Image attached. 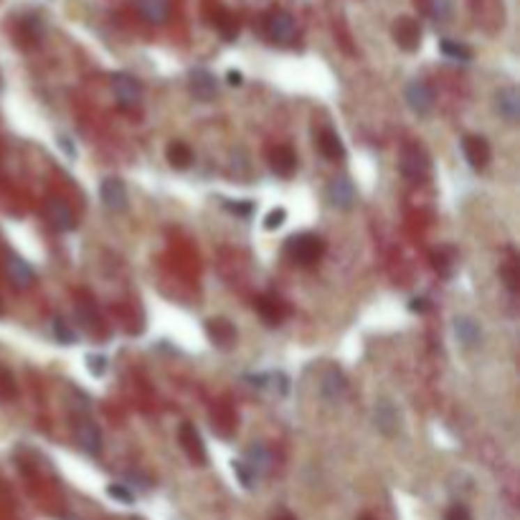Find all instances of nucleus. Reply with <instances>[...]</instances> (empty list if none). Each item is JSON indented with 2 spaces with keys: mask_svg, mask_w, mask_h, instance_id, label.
Masks as SVG:
<instances>
[{
  "mask_svg": "<svg viewBox=\"0 0 520 520\" xmlns=\"http://www.w3.org/2000/svg\"><path fill=\"white\" fill-rule=\"evenodd\" d=\"M59 145H61V148L66 150V155H69V158H74V155H77V150H74V148L69 145V137H59Z\"/></svg>",
  "mask_w": 520,
  "mask_h": 520,
  "instance_id": "obj_38",
  "label": "nucleus"
},
{
  "mask_svg": "<svg viewBox=\"0 0 520 520\" xmlns=\"http://www.w3.org/2000/svg\"><path fill=\"white\" fill-rule=\"evenodd\" d=\"M373 422H376V429H378L381 434L394 436L401 427V416L391 401H378L376 411H373Z\"/></svg>",
  "mask_w": 520,
  "mask_h": 520,
  "instance_id": "obj_12",
  "label": "nucleus"
},
{
  "mask_svg": "<svg viewBox=\"0 0 520 520\" xmlns=\"http://www.w3.org/2000/svg\"><path fill=\"white\" fill-rule=\"evenodd\" d=\"M6 275L18 289H26L33 284V269L18 254H6Z\"/></svg>",
  "mask_w": 520,
  "mask_h": 520,
  "instance_id": "obj_15",
  "label": "nucleus"
},
{
  "mask_svg": "<svg viewBox=\"0 0 520 520\" xmlns=\"http://www.w3.org/2000/svg\"><path fill=\"white\" fill-rule=\"evenodd\" d=\"M427 13L431 15V21L447 23V21H452V15H454V3H452V0H429Z\"/></svg>",
  "mask_w": 520,
  "mask_h": 520,
  "instance_id": "obj_25",
  "label": "nucleus"
},
{
  "mask_svg": "<svg viewBox=\"0 0 520 520\" xmlns=\"http://www.w3.org/2000/svg\"><path fill=\"white\" fill-rule=\"evenodd\" d=\"M284 218H287V211L284 208H275V211H269L267 218H264V229H280L282 224H284Z\"/></svg>",
  "mask_w": 520,
  "mask_h": 520,
  "instance_id": "obj_33",
  "label": "nucleus"
},
{
  "mask_svg": "<svg viewBox=\"0 0 520 520\" xmlns=\"http://www.w3.org/2000/svg\"><path fill=\"white\" fill-rule=\"evenodd\" d=\"M229 84H241V74H239V71H229Z\"/></svg>",
  "mask_w": 520,
  "mask_h": 520,
  "instance_id": "obj_40",
  "label": "nucleus"
},
{
  "mask_svg": "<svg viewBox=\"0 0 520 520\" xmlns=\"http://www.w3.org/2000/svg\"><path fill=\"white\" fill-rule=\"evenodd\" d=\"M137 10L148 23H165L170 15L168 0H137Z\"/></svg>",
  "mask_w": 520,
  "mask_h": 520,
  "instance_id": "obj_21",
  "label": "nucleus"
},
{
  "mask_svg": "<svg viewBox=\"0 0 520 520\" xmlns=\"http://www.w3.org/2000/svg\"><path fill=\"white\" fill-rule=\"evenodd\" d=\"M77 439L86 454H99V452H102V431H99V427L89 419V416L79 419Z\"/></svg>",
  "mask_w": 520,
  "mask_h": 520,
  "instance_id": "obj_14",
  "label": "nucleus"
},
{
  "mask_svg": "<svg viewBox=\"0 0 520 520\" xmlns=\"http://www.w3.org/2000/svg\"><path fill=\"white\" fill-rule=\"evenodd\" d=\"M317 145H320V153H323L325 158H330V160H340L345 155L343 142H340V137H337L332 130H323L320 137H317Z\"/></svg>",
  "mask_w": 520,
  "mask_h": 520,
  "instance_id": "obj_22",
  "label": "nucleus"
},
{
  "mask_svg": "<svg viewBox=\"0 0 520 520\" xmlns=\"http://www.w3.org/2000/svg\"><path fill=\"white\" fill-rule=\"evenodd\" d=\"M252 386L257 388H269L272 394L284 396L289 391V378L282 371H272V373H257V376H249Z\"/></svg>",
  "mask_w": 520,
  "mask_h": 520,
  "instance_id": "obj_19",
  "label": "nucleus"
},
{
  "mask_svg": "<svg viewBox=\"0 0 520 520\" xmlns=\"http://www.w3.org/2000/svg\"><path fill=\"white\" fill-rule=\"evenodd\" d=\"M46 213H49L51 224H54V229H59V231H71L74 229V213H71V208L66 204H63L61 198H51L49 204H46Z\"/></svg>",
  "mask_w": 520,
  "mask_h": 520,
  "instance_id": "obj_18",
  "label": "nucleus"
},
{
  "mask_svg": "<svg viewBox=\"0 0 520 520\" xmlns=\"http://www.w3.org/2000/svg\"><path fill=\"white\" fill-rule=\"evenodd\" d=\"M503 280H505L507 289L515 295L520 287V275H518V264H515V261H507L505 267H503Z\"/></svg>",
  "mask_w": 520,
  "mask_h": 520,
  "instance_id": "obj_30",
  "label": "nucleus"
},
{
  "mask_svg": "<svg viewBox=\"0 0 520 520\" xmlns=\"http://www.w3.org/2000/svg\"><path fill=\"white\" fill-rule=\"evenodd\" d=\"M241 462L252 470L254 477H264V475H269L272 472V464H275V457H272V452L264 447V444H252L249 450H246L244 459Z\"/></svg>",
  "mask_w": 520,
  "mask_h": 520,
  "instance_id": "obj_9",
  "label": "nucleus"
},
{
  "mask_svg": "<svg viewBox=\"0 0 520 520\" xmlns=\"http://www.w3.org/2000/svg\"><path fill=\"white\" fill-rule=\"evenodd\" d=\"M234 472H236V477L241 480V485H244L246 490H252V487L257 485V477H254L252 470H249L244 462H234Z\"/></svg>",
  "mask_w": 520,
  "mask_h": 520,
  "instance_id": "obj_31",
  "label": "nucleus"
},
{
  "mask_svg": "<svg viewBox=\"0 0 520 520\" xmlns=\"http://www.w3.org/2000/svg\"><path fill=\"white\" fill-rule=\"evenodd\" d=\"M226 208H231V211H236V213H249L252 211V204H226Z\"/></svg>",
  "mask_w": 520,
  "mask_h": 520,
  "instance_id": "obj_37",
  "label": "nucleus"
},
{
  "mask_svg": "<svg viewBox=\"0 0 520 520\" xmlns=\"http://www.w3.org/2000/svg\"><path fill=\"white\" fill-rule=\"evenodd\" d=\"M168 160L173 168H188L190 160H193V153L185 142H173L168 148Z\"/></svg>",
  "mask_w": 520,
  "mask_h": 520,
  "instance_id": "obj_26",
  "label": "nucleus"
},
{
  "mask_svg": "<svg viewBox=\"0 0 520 520\" xmlns=\"http://www.w3.org/2000/svg\"><path fill=\"white\" fill-rule=\"evenodd\" d=\"M127 482H130V485H125V487H132L135 492H148L150 490V477H145V475H140V472H130V475H127Z\"/></svg>",
  "mask_w": 520,
  "mask_h": 520,
  "instance_id": "obj_32",
  "label": "nucleus"
},
{
  "mask_svg": "<svg viewBox=\"0 0 520 520\" xmlns=\"http://www.w3.org/2000/svg\"><path fill=\"white\" fill-rule=\"evenodd\" d=\"M442 54L454 59V61H470L472 59V51L467 49L464 43H457V41H442Z\"/></svg>",
  "mask_w": 520,
  "mask_h": 520,
  "instance_id": "obj_27",
  "label": "nucleus"
},
{
  "mask_svg": "<svg viewBox=\"0 0 520 520\" xmlns=\"http://www.w3.org/2000/svg\"><path fill=\"white\" fill-rule=\"evenodd\" d=\"M181 444H183L185 454H188L193 462H206V447L201 434L196 431L193 424H183L181 427Z\"/></svg>",
  "mask_w": 520,
  "mask_h": 520,
  "instance_id": "obj_17",
  "label": "nucleus"
},
{
  "mask_svg": "<svg viewBox=\"0 0 520 520\" xmlns=\"http://www.w3.org/2000/svg\"><path fill=\"white\" fill-rule=\"evenodd\" d=\"M190 94L198 99V102H211L218 94V82L208 69H193L188 77Z\"/></svg>",
  "mask_w": 520,
  "mask_h": 520,
  "instance_id": "obj_5",
  "label": "nucleus"
},
{
  "mask_svg": "<svg viewBox=\"0 0 520 520\" xmlns=\"http://www.w3.org/2000/svg\"><path fill=\"white\" fill-rule=\"evenodd\" d=\"M107 492H109L114 500H122V503H127V505H130V503H135V492L127 490L125 485H109V490H107Z\"/></svg>",
  "mask_w": 520,
  "mask_h": 520,
  "instance_id": "obj_34",
  "label": "nucleus"
},
{
  "mask_svg": "<svg viewBox=\"0 0 520 520\" xmlns=\"http://www.w3.org/2000/svg\"><path fill=\"white\" fill-rule=\"evenodd\" d=\"M323 252H325V244L315 234H300V236L287 239V254L292 257V261L303 264V267L315 264V261L323 257Z\"/></svg>",
  "mask_w": 520,
  "mask_h": 520,
  "instance_id": "obj_1",
  "label": "nucleus"
},
{
  "mask_svg": "<svg viewBox=\"0 0 520 520\" xmlns=\"http://www.w3.org/2000/svg\"><path fill=\"white\" fill-rule=\"evenodd\" d=\"M447 520H472V518H470V510L464 505H452L450 510H447Z\"/></svg>",
  "mask_w": 520,
  "mask_h": 520,
  "instance_id": "obj_35",
  "label": "nucleus"
},
{
  "mask_svg": "<svg viewBox=\"0 0 520 520\" xmlns=\"http://www.w3.org/2000/svg\"><path fill=\"white\" fill-rule=\"evenodd\" d=\"M394 38L404 51H416L422 43V29L414 18H399L394 23Z\"/></svg>",
  "mask_w": 520,
  "mask_h": 520,
  "instance_id": "obj_11",
  "label": "nucleus"
},
{
  "mask_svg": "<svg viewBox=\"0 0 520 520\" xmlns=\"http://www.w3.org/2000/svg\"><path fill=\"white\" fill-rule=\"evenodd\" d=\"M135 520H137V518H135Z\"/></svg>",
  "mask_w": 520,
  "mask_h": 520,
  "instance_id": "obj_42",
  "label": "nucleus"
},
{
  "mask_svg": "<svg viewBox=\"0 0 520 520\" xmlns=\"http://www.w3.org/2000/svg\"><path fill=\"white\" fill-rule=\"evenodd\" d=\"M216 29L221 31V36H224L226 41H231V38H236V33H239V26H236V21H234V18H231L229 13H226V10H218Z\"/></svg>",
  "mask_w": 520,
  "mask_h": 520,
  "instance_id": "obj_28",
  "label": "nucleus"
},
{
  "mask_svg": "<svg viewBox=\"0 0 520 520\" xmlns=\"http://www.w3.org/2000/svg\"><path fill=\"white\" fill-rule=\"evenodd\" d=\"M0 312H3V303H0Z\"/></svg>",
  "mask_w": 520,
  "mask_h": 520,
  "instance_id": "obj_41",
  "label": "nucleus"
},
{
  "mask_svg": "<svg viewBox=\"0 0 520 520\" xmlns=\"http://www.w3.org/2000/svg\"><path fill=\"white\" fill-rule=\"evenodd\" d=\"M54 335L59 337V343H63V345H69V343H74V330L69 328V323L63 320V317H54Z\"/></svg>",
  "mask_w": 520,
  "mask_h": 520,
  "instance_id": "obj_29",
  "label": "nucleus"
},
{
  "mask_svg": "<svg viewBox=\"0 0 520 520\" xmlns=\"http://www.w3.org/2000/svg\"><path fill=\"white\" fill-rule=\"evenodd\" d=\"M89 371L99 376V373L105 371V358L102 355H89Z\"/></svg>",
  "mask_w": 520,
  "mask_h": 520,
  "instance_id": "obj_36",
  "label": "nucleus"
},
{
  "mask_svg": "<svg viewBox=\"0 0 520 520\" xmlns=\"http://www.w3.org/2000/svg\"><path fill=\"white\" fill-rule=\"evenodd\" d=\"M454 332H457L459 343L464 348H477L482 343V330H480V325L472 317H457L454 320Z\"/></svg>",
  "mask_w": 520,
  "mask_h": 520,
  "instance_id": "obj_20",
  "label": "nucleus"
},
{
  "mask_svg": "<svg viewBox=\"0 0 520 520\" xmlns=\"http://www.w3.org/2000/svg\"><path fill=\"white\" fill-rule=\"evenodd\" d=\"M295 165H297V155L289 148H284V145L272 153V168H275L277 176H289L295 170Z\"/></svg>",
  "mask_w": 520,
  "mask_h": 520,
  "instance_id": "obj_23",
  "label": "nucleus"
},
{
  "mask_svg": "<svg viewBox=\"0 0 520 520\" xmlns=\"http://www.w3.org/2000/svg\"><path fill=\"white\" fill-rule=\"evenodd\" d=\"M401 173L408 178V181H424L429 173V158L424 153V148L419 145H406L404 153H401Z\"/></svg>",
  "mask_w": 520,
  "mask_h": 520,
  "instance_id": "obj_2",
  "label": "nucleus"
},
{
  "mask_svg": "<svg viewBox=\"0 0 520 520\" xmlns=\"http://www.w3.org/2000/svg\"><path fill=\"white\" fill-rule=\"evenodd\" d=\"M462 153L470 162V168L480 170L485 168L487 160H490V145H487L485 137H477V135H467L462 140Z\"/></svg>",
  "mask_w": 520,
  "mask_h": 520,
  "instance_id": "obj_10",
  "label": "nucleus"
},
{
  "mask_svg": "<svg viewBox=\"0 0 520 520\" xmlns=\"http://www.w3.org/2000/svg\"><path fill=\"white\" fill-rule=\"evenodd\" d=\"M206 330H208V335H211L213 343H218L221 348H229V345L236 340V332H234V328L226 323V320H211Z\"/></svg>",
  "mask_w": 520,
  "mask_h": 520,
  "instance_id": "obj_24",
  "label": "nucleus"
},
{
  "mask_svg": "<svg viewBox=\"0 0 520 520\" xmlns=\"http://www.w3.org/2000/svg\"><path fill=\"white\" fill-rule=\"evenodd\" d=\"M411 309H427L429 305H427V300H411V305H408Z\"/></svg>",
  "mask_w": 520,
  "mask_h": 520,
  "instance_id": "obj_39",
  "label": "nucleus"
},
{
  "mask_svg": "<svg viewBox=\"0 0 520 520\" xmlns=\"http://www.w3.org/2000/svg\"><path fill=\"white\" fill-rule=\"evenodd\" d=\"M495 107L507 122H518L520 117V94L515 86H505L495 94Z\"/></svg>",
  "mask_w": 520,
  "mask_h": 520,
  "instance_id": "obj_16",
  "label": "nucleus"
},
{
  "mask_svg": "<svg viewBox=\"0 0 520 520\" xmlns=\"http://www.w3.org/2000/svg\"><path fill=\"white\" fill-rule=\"evenodd\" d=\"M112 89H114L117 102H120L122 107H127V109H132V107L140 105L142 86H140V82H137L135 77H130V74H114Z\"/></svg>",
  "mask_w": 520,
  "mask_h": 520,
  "instance_id": "obj_3",
  "label": "nucleus"
},
{
  "mask_svg": "<svg viewBox=\"0 0 520 520\" xmlns=\"http://www.w3.org/2000/svg\"><path fill=\"white\" fill-rule=\"evenodd\" d=\"M99 196H102V204L109 211H125L127 208V188L120 178H105L102 188H99Z\"/></svg>",
  "mask_w": 520,
  "mask_h": 520,
  "instance_id": "obj_8",
  "label": "nucleus"
},
{
  "mask_svg": "<svg viewBox=\"0 0 520 520\" xmlns=\"http://www.w3.org/2000/svg\"><path fill=\"white\" fill-rule=\"evenodd\" d=\"M355 198H358V193H355V185H353L351 178H332L330 185H328V201L335 208L348 211L355 206Z\"/></svg>",
  "mask_w": 520,
  "mask_h": 520,
  "instance_id": "obj_6",
  "label": "nucleus"
},
{
  "mask_svg": "<svg viewBox=\"0 0 520 520\" xmlns=\"http://www.w3.org/2000/svg\"><path fill=\"white\" fill-rule=\"evenodd\" d=\"M406 105L411 107V112L416 114H429L434 109V89L427 84V82H411L406 86Z\"/></svg>",
  "mask_w": 520,
  "mask_h": 520,
  "instance_id": "obj_4",
  "label": "nucleus"
},
{
  "mask_svg": "<svg viewBox=\"0 0 520 520\" xmlns=\"http://www.w3.org/2000/svg\"><path fill=\"white\" fill-rule=\"evenodd\" d=\"M267 33L272 41L277 43H289L295 38L297 33V26H295V18L289 13H272L267 21Z\"/></svg>",
  "mask_w": 520,
  "mask_h": 520,
  "instance_id": "obj_13",
  "label": "nucleus"
},
{
  "mask_svg": "<svg viewBox=\"0 0 520 520\" xmlns=\"http://www.w3.org/2000/svg\"><path fill=\"white\" fill-rule=\"evenodd\" d=\"M345 376L337 366H328L323 371V378H320V396H323L328 404H337L345 394Z\"/></svg>",
  "mask_w": 520,
  "mask_h": 520,
  "instance_id": "obj_7",
  "label": "nucleus"
}]
</instances>
